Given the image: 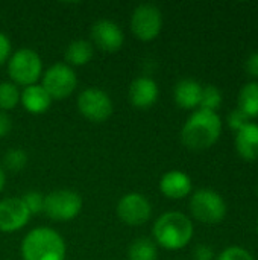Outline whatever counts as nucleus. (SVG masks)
I'll return each instance as SVG.
<instances>
[{
    "instance_id": "19",
    "label": "nucleus",
    "mask_w": 258,
    "mask_h": 260,
    "mask_svg": "<svg viewBox=\"0 0 258 260\" xmlns=\"http://www.w3.org/2000/svg\"><path fill=\"white\" fill-rule=\"evenodd\" d=\"M158 247L151 238H137L128 248V260H157Z\"/></svg>"
},
{
    "instance_id": "2",
    "label": "nucleus",
    "mask_w": 258,
    "mask_h": 260,
    "mask_svg": "<svg viewBox=\"0 0 258 260\" xmlns=\"http://www.w3.org/2000/svg\"><path fill=\"white\" fill-rule=\"evenodd\" d=\"M20 253L23 260H65L67 247L56 230L36 227L23 238Z\"/></svg>"
},
{
    "instance_id": "32",
    "label": "nucleus",
    "mask_w": 258,
    "mask_h": 260,
    "mask_svg": "<svg viewBox=\"0 0 258 260\" xmlns=\"http://www.w3.org/2000/svg\"><path fill=\"white\" fill-rule=\"evenodd\" d=\"M257 233H258V219H257Z\"/></svg>"
},
{
    "instance_id": "11",
    "label": "nucleus",
    "mask_w": 258,
    "mask_h": 260,
    "mask_svg": "<svg viewBox=\"0 0 258 260\" xmlns=\"http://www.w3.org/2000/svg\"><path fill=\"white\" fill-rule=\"evenodd\" d=\"M91 40L93 46L99 47L102 52L113 53L123 46L125 35L116 21L109 18H100L91 26Z\"/></svg>"
},
{
    "instance_id": "29",
    "label": "nucleus",
    "mask_w": 258,
    "mask_h": 260,
    "mask_svg": "<svg viewBox=\"0 0 258 260\" xmlns=\"http://www.w3.org/2000/svg\"><path fill=\"white\" fill-rule=\"evenodd\" d=\"M12 129V120L8 113L0 111V137H6Z\"/></svg>"
},
{
    "instance_id": "9",
    "label": "nucleus",
    "mask_w": 258,
    "mask_h": 260,
    "mask_svg": "<svg viewBox=\"0 0 258 260\" xmlns=\"http://www.w3.org/2000/svg\"><path fill=\"white\" fill-rule=\"evenodd\" d=\"M78 110L90 122L102 123L108 120L114 111L109 94L100 88L90 87L78 96Z\"/></svg>"
},
{
    "instance_id": "15",
    "label": "nucleus",
    "mask_w": 258,
    "mask_h": 260,
    "mask_svg": "<svg viewBox=\"0 0 258 260\" xmlns=\"http://www.w3.org/2000/svg\"><path fill=\"white\" fill-rule=\"evenodd\" d=\"M20 104L30 114H43L52 105V98L41 84L24 87L20 93Z\"/></svg>"
},
{
    "instance_id": "16",
    "label": "nucleus",
    "mask_w": 258,
    "mask_h": 260,
    "mask_svg": "<svg viewBox=\"0 0 258 260\" xmlns=\"http://www.w3.org/2000/svg\"><path fill=\"white\" fill-rule=\"evenodd\" d=\"M201 94H202V87L198 81L195 79H181L173 90V98L178 107L184 110H193L199 107L201 102Z\"/></svg>"
},
{
    "instance_id": "3",
    "label": "nucleus",
    "mask_w": 258,
    "mask_h": 260,
    "mask_svg": "<svg viewBox=\"0 0 258 260\" xmlns=\"http://www.w3.org/2000/svg\"><path fill=\"white\" fill-rule=\"evenodd\" d=\"M152 235L157 245L176 251L184 248L192 241L193 222L181 212H166L155 221Z\"/></svg>"
},
{
    "instance_id": "26",
    "label": "nucleus",
    "mask_w": 258,
    "mask_h": 260,
    "mask_svg": "<svg viewBox=\"0 0 258 260\" xmlns=\"http://www.w3.org/2000/svg\"><path fill=\"white\" fill-rule=\"evenodd\" d=\"M248 119H249V117H248L240 108H236V110H233V111L230 113V116H228V123H230V126H231L233 129L239 131V129H242L245 125L249 123Z\"/></svg>"
},
{
    "instance_id": "14",
    "label": "nucleus",
    "mask_w": 258,
    "mask_h": 260,
    "mask_svg": "<svg viewBox=\"0 0 258 260\" xmlns=\"http://www.w3.org/2000/svg\"><path fill=\"white\" fill-rule=\"evenodd\" d=\"M160 190L166 198L181 200L192 192V180L182 171H169L160 180Z\"/></svg>"
},
{
    "instance_id": "30",
    "label": "nucleus",
    "mask_w": 258,
    "mask_h": 260,
    "mask_svg": "<svg viewBox=\"0 0 258 260\" xmlns=\"http://www.w3.org/2000/svg\"><path fill=\"white\" fill-rule=\"evenodd\" d=\"M246 72L252 76H258V53H252L246 61Z\"/></svg>"
},
{
    "instance_id": "24",
    "label": "nucleus",
    "mask_w": 258,
    "mask_h": 260,
    "mask_svg": "<svg viewBox=\"0 0 258 260\" xmlns=\"http://www.w3.org/2000/svg\"><path fill=\"white\" fill-rule=\"evenodd\" d=\"M24 206L27 207L30 216L44 212V195L38 190H29L21 197Z\"/></svg>"
},
{
    "instance_id": "7",
    "label": "nucleus",
    "mask_w": 258,
    "mask_h": 260,
    "mask_svg": "<svg viewBox=\"0 0 258 260\" xmlns=\"http://www.w3.org/2000/svg\"><path fill=\"white\" fill-rule=\"evenodd\" d=\"M190 210L195 219L204 224H217L227 215V204L217 192L199 189L192 195Z\"/></svg>"
},
{
    "instance_id": "22",
    "label": "nucleus",
    "mask_w": 258,
    "mask_h": 260,
    "mask_svg": "<svg viewBox=\"0 0 258 260\" xmlns=\"http://www.w3.org/2000/svg\"><path fill=\"white\" fill-rule=\"evenodd\" d=\"M220 104H222V93L217 87L211 84L202 87V94H201V102H199V107L202 110L214 111L220 107Z\"/></svg>"
},
{
    "instance_id": "1",
    "label": "nucleus",
    "mask_w": 258,
    "mask_h": 260,
    "mask_svg": "<svg viewBox=\"0 0 258 260\" xmlns=\"http://www.w3.org/2000/svg\"><path fill=\"white\" fill-rule=\"evenodd\" d=\"M222 131L220 117L216 111L198 110L195 111L182 126L181 140L192 151H202L213 146Z\"/></svg>"
},
{
    "instance_id": "25",
    "label": "nucleus",
    "mask_w": 258,
    "mask_h": 260,
    "mask_svg": "<svg viewBox=\"0 0 258 260\" xmlns=\"http://www.w3.org/2000/svg\"><path fill=\"white\" fill-rule=\"evenodd\" d=\"M217 260H254L252 254L240 247H230L227 250H224L219 256Z\"/></svg>"
},
{
    "instance_id": "28",
    "label": "nucleus",
    "mask_w": 258,
    "mask_h": 260,
    "mask_svg": "<svg viewBox=\"0 0 258 260\" xmlns=\"http://www.w3.org/2000/svg\"><path fill=\"white\" fill-rule=\"evenodd\" d=\"M213 250L208 245H198L193 251L195 260H213Z\"/></svg>"
},
{
    "instance_id": "17",
    "label": "nucleus",
    "mask_w": 258,
    "mask_h": 260,
    "mask_svg": "<svg viewBox=\"0 0 258 260\" xmlns=\"http://www.w3.org/2000/svg\"><path fill=\"white\" fill-rule=\"evenodd\" d=\"M237 152L248 161L258 160V125L248 123L236 134Z\"/></svg>"
},
{
    "instance_id": "31",
    "label": "nucleus",
    "mask_w": 258,
    "mask_h": 260,
    "mask_svg": "<svg viewBox=\"0 0 258 260\" xmlns=\"http://www.w3.org/2000/svg\"><path fill=\"white\" fill-rule=\"evenodd\" d=\"M5 184H6V174H5V171L2 169V166H0V192L5 189Z\"/></svg>"
},
{
    "instance_id": "20",
    "label": "nucleus",
    "mask_w": 258,
    "mask_h": 260,
    "mask_svg": "<svg viewBox=\"0 0 258 260\" xmlns=\"http://www.w3.org/2000/svg\"><path fill=\"white\" fill-rule=\"evenodd\" d=\"M248 117L258 116V82L246 84L239 93V107Z\"/></svg>"
},
{
    "instance_id": "4",
    "label": "nucleus",
    "mask_w": 258,
    "mask_h": 260,
    "mask_svg": "<svg viewBox=\"0 0 258 260\" xmlns=\"http://www.w3.org/2000/svg\"><path fill=\"white\" fill-rule=\"evenodd\" d=\"M8 75L15 85L29 87L38 84L43 76V61L38 52L30 47L15 50L8 59Z\"/></svg>"
},
{
    "instance_id": "27",
    "label": "nucleus",
    "mask_w": 258,
    "mask_h": 260,
    "mask_svg": "<svg viewBox=\"0 0 258 260\" xmlns=\"http://www.w3.org/2000/svg\"><path fill=\"white\" fill-rule=\"evenodd\" d=\"M12 55V44L9 37L0 30V66H3L5 62H8V59Z\"/></svg>"
},
{
    "instance_id": "18",
    "label": "nucleus",
    "mask_w": 258,
    "mask_h": 260,
    "mask_svg": "<svg viewBox=\"0 0 258 260\" xmlns=\"http://www.w3.org/2000/svg\"><path fill=\"white\" fill-rule=\"evenodd\" d=\"M94 55V46L88 40H73L65 49V64L70 67H81L91 61Z\"/></svg>"
},
{
    "instance_id": "12",
    "label": "nucleus",
    "mask_w": 258,
    "mask_h": 260,
    "mask_svg": "<svg viewBox=\"0 0 258 260\" xmlns=\"http://www.w3.org/2000/svg\"><path fill=\"white\" fill-rule=\"evenodd\" d=\"M30 213L24 206L21 197H11L0 201V232L14 233L26 227Z\"/></svg>"
},
{
    "instance_id": "6",
    "label": "nucleus",
    "mask_w": 258,
    "mask_h": 260,
    "mask_svg": "<svg viewBox=\"0 0 258 260\" xmlns=\"http://www.w3.org/2000/svg\"><path fill=\"white\" fill-rule=\"evenodd\" d=\"M41 85L49 93L52 101H62L71 96L78 87V76L75 69L65 62H56L43 72Z\"/></svg>"
},
{
    "instance_id": "21",
    "label": "nucleus",
    "mask_w": 258,
    "mask_h": 260,
    "mask_svg": "<svg viewBox=\"0 0 258 260\" xmlns=\"http://www.w3.org/2000/svg\"><path fill=\"white\" fill-rule=\"evenodd\" d=\"M20 90L18 85H15L11 81H2L0 82V111L8 113L9 110H14L20 104Z\"/></svg>"
},
{
    "instance_id": "10",
    "label": "nucleus",
    "mask_w": 258,
    "mask_h": 260,
    "mask_svg": "<svg viewBox=\"0 0 258 260\" xmlns=\"http://www.w3.org/2000/svg\"><path fill=\"white\" fill-rule=\"evenodd\" d=\"M117 216L126 225L138 227V225L146 224L151 219L152 206L144 195L138 192H129L119 200Z\"/></svg>"
},
{
    "instance_id": "8",
    "label": "nucleus",
    "mask_w": 258,
    "mask_h": 260,
    "mask_svg": "<svg viewBox=\"0 0 258 260\" xmlns=\"http://www.w3.org/2000/svg\"><path fill=\"white\" fill-rule=\"evenodd\" d=\"M163 29L161 9L154 3H141L131 14V30L140 41L155 40Z\"/></svg>"
},
{
    "instance_id": "23",
    "label": "nucleus",
    "mask_w": 258,
    "mask_h": 260,
    "mask_svg": "<svg viewBox=\"0 0 258 260\" xmlns=\"http://www.w3.org/2000/svg\"><path fill=\"white\" fill-rule=\"evenodd\" d=\"M3 165L11 172H20L27 165V154L20 148H12L3 155Z\"/></svg>"
},
{
    "instance_id": "5",
    "label": "nucleus",
    "mask_w": 258,
    "mask_h": 260,
    "mask_svg": "<svg viewBox=\"0 0 258 260\" xmlns=\"http://www.w3.org/2000/svg\"><path fill=\"white\" fill-rule=\"evenodd\" d=\"M82 198L71 189H56L44 195V212L52 221L68 222L82 210Z\"/></svg>"
},
{
    "instance_id": "13",
    "label": "nucleus",
    "mask_w": 258,
    "mask_h": 260,
    "mask_svg": "<svg viewBox=\"0 0 258 260\" xmlns=\"http://www.w3.org/2000/svg\"><path fill=\"white\" fill-rule=\"evenodd\" d=\"M128 96L132 107L146 110L151 108L158 101L160 88L157 81L152 79L151 76H138L131 82Z\"/></svg>"
}]
</instances>
